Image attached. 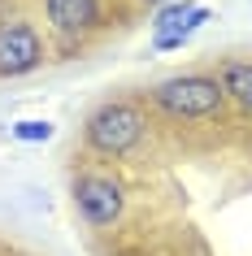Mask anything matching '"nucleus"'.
Returning <instances> with one entry per match:
<instances>
[{"label":"nucleus","instance_id":"9","mask_svg":"<svg viewBox=\"0 0 252 256\" xmlns=\"http://www.w3.org/2000/svg\"><path fill=\"white\" fill-rule=\"evenodd\" d=\"M148 4H165V0H148Z\"/></svg>","mask_w":252,"mask_h":256},{"label":"nucleus","instance_id":"7","mask_svg":"<svg viewBox=\"0 0 252 256\" xmlns=\"http://www.w3.org/2000/svg\"><path fill=\"white\" fill-rule=\"evenodd\" d=\"M222 92L235 96L243 108H252V61H230L222 70Z\"/></svg>","mask_w":252,"mask_h":256},{"label":"nucleus","instance_id":"5","mask_svg":"<svg viewBox=\"0 0 252 256\" xmlns=\"http://www.w3.org/2000/svg\"><path fill=\"white\" fill-rule=\"evenodd\" d=\"M204 22H209V9H204V4H187V0L165 4V9L157 14V22H152V30H157V48H161V52L183 48Z\"/></svg>","mask_w":252,"mask_h":256},{"label":"nucleus","instance_id":"2","mask_svg":"<svg viewBox=\"0 0 252 256\" xmlns=\"http://www.w3.org/2000/svg\"><path fill=\"white\" fill-rule=\"evenodd\" d=\"M144 135V118H139V108L135 104H105L96 108L92 122H87V144L109 156H122V152H131Z\"/></svg>","mask_w":252,"mask_h":256},{"label":"nucleus","instance_id":"1","mask_svg":"<svg viewBox=\"0 0 252 256\" xmlns=\"http://www.w3.org/2000/svg\"><path fill=\"white\" fill-rule=\"evenodd\" d=\"M222 82L217 78H200V74H187V78H170L161 82L157 92H152V100H157L165 113H174V118H209V113H217L222 108Z\"/></svg>","mask_w":252,"mask_h":256},{"label":"nucleus","instance_id":"3","mask_svg":"<svg viewBox=\"0 0 252 256\" xmlns=\"http://www.w3.org/2000/svg\"><path fill=\"white\" fill-rule=\"evenodd\" d=\"M74 204L87 226H113L122 217V191L113 178H100V174H83L74 182Z\"/></svg>","mask_w":252,"mask_h":256},{"label":"nucleus","instance_id":"6","mask_svg":"<svg viewBox=\"0 0 252 256\" xmlns=\"http://www.w3.org/2000/svg\"><path fill=\"white\" fill-rule=\"evenodd\" d=\"M48 4V22H53L57 35H79V30H87L100 18V0H44Z\"/></svg>","mask_w":252,"mask_h":256},{"label":"nucleus","instance_id":"8","mask_svg":"<svg viewBox=\"0 0 252 256\" xmlns=\"http://www.w3.org/2000/svg\"><path fill=\"white\" fill-rule=\"evenodd\" d=\"M9 135H14L18 144H48V139H53V122H40V118L14 122V126H9Z\"/></svg>","mask_w":252,"mask_h":256},{"label":"nucleus","instance_id":"4","mask_svg":"<svg viewBox=\"0 0 252 256\" xmlns=\"http://www.w3.org/2000/svg\"><path fill=\"white\" fill-rule=\"evenodd\" d=\"M44 61V40L27 22H5L0 26V74H27Z\"/></svg>","mask_w":252,"mask_h":256}]
</instances>
